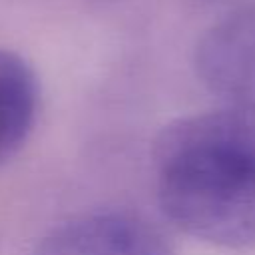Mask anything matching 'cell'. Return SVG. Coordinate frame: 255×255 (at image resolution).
Returning <instances> with one entry per match:
<instances>
[{
  "mask_svg": "<svg viewBox=\"0 0 255 255\" xmlns=\"http://www.w3.org/2000/svg\"><path fill=\"white\" fill-rule=\"evenodd\" d=\"M153 159L171 225L209 245L255 249V110L177 118L159 131Z\"/></svg>",
  "mask_w": 255,
  "mask_h": 255,
  "instance_id": "1",
  "label": "cell"
},
{
  "mask_svg": "<svg viewBox=\"0 0 255 255\" xmlns=\"http://www.w3.org/2000/svg\"><path fill=\"white\" fill-rule=\"evenodd\" d=\"M38 78L16 52L0 50V165L26 143L38 114Z\"/></svg>",
  "mask_w": 255,
  "mask_h": 255,
  "instance_id": "4",
  "label": "cell"
},
{
  "mask_svg": "<svg viewBox=\"0 0 255 255\" xmlns=\"http://www.w3.org/2000/svg\"><path fill=\"white\" fill-rule=\"evenodd\" d=\"M32 255H175L153 221L129 211L84 213L52 227Z\"/></svg>",
  "mask_w": 255,
  "mask_h": 255,
  "instance_id": "2",
  "label": "cell"
},
{
  "mask_svg": "<svg viewBox=\"0 0 255 255\" xmlns=\"http://www.w3.org/2000/svg\"><path fill=\"white\" fill-rule=\"evenodd\" d=\"M195 72L223 106L255 110V12L209 28L195 48Z\"/></svg>",
  "mask_w": 255,
  "mask_h": 255,
  "instance_id": "3",
  "label": "cell"
}]
</instances>
